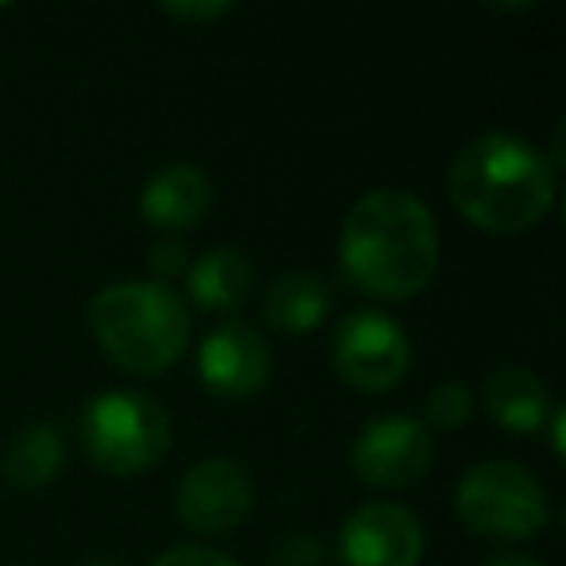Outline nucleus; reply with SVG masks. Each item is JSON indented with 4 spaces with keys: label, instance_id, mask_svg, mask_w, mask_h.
<instances>
[{
    "label": "nucleus",
    "instance_id": "4",
    "mask_svg": "<svg viewBox=\"0 0 566 566\" xmlns=\"http://www.w3.org/2000/svg\"><path fill=\"white\" fill-rule=\"evenodd\" d=\"M78 442L97 470L133 478L159 465L171 450V419L144 392H97L78 416Z\"/></svg>",
    "mask_w": 566,
    "mask_h": 566
},
{
    "label": "nucleus",
    "instance_id": "8",
    "mask_svg": "<svg viewBox=\"0 0 566 566\" xmlns=\"http://www.w3.org/2000/svg\"><path fill=\"white\" fill-rule=\"evenodd\" d=\"M252 501H256V489L237 458H206L190 465L175 493L182 527H190L195 535L237 532L252 512Z\"/></svg>",
    "mask_w": 566,
    "mask_h": 566
},
{
    "label": "nucleus",
    "instance_id": "6",
    "mask_svg": "<svg viewBox=\"0 0 566 566\" xmlns=\"http://www.w3.org/2000/svg\"><path fill=\"white\" fill-rule=\"evenodd\" d=\"M334 373L357 392H392L411 369V342L385 311H349L334 331Z\"/></svg>",
    "mask_w": 566,
    "mask_h": 566
},
{
    "label": "nucleus",
    "instance_id": "24",
    "mask_svg": "<svg viewBox=\"0 0 566 566\" xmlns=\"http://www.w3.org/2000/svg\"><path fill=\"white\" fill-rule=\"evenodd\" d=\"M0 9H4V4H0Z\"/></svg>",
    "mask_w": 566,
    "mask_h": 566
},
{
    "label": "nucleus",
    "instance_id": "1",
    "mask_svg": "<svg viewBox=\"0 0 566 566\" xmlns=\"http://www.w3.org/2000/svg\"><path fill=\"white\" fill-rule=\"evenodd\" d=\"M342 280L361 295L403 303L434 280L439 226L416 195L380 187L349 206L338 233Z\"/></svg>",
    "mask_w": 566,
    "mask_h": 566
},
{
    "label": "nucleus",
    "instance_id": "5",
    "mask_svg": "<svg viewBox=\"0 0 566 566\" xmlns=\"http://www.w3.org/2000/svg\"><path fill=\"white\" fill-rule=\"evenodd\" d=\"M454 509L470 532L485 539L520 543L547 524V493L539 478L516 462H478L462 473Z\"/></svg>",
    "mask_w": 566,
    "mask_h": 566
},
{
    "label": "nucleus",
    "instance_id": "12",
    "mask_svg": "<svg viewBox=\"0 0 566 566\" xmlns=\"http://www.w3.org/2000/svg\"><path fill=\"white\" fill-rule=\"evenodd\" d=\"M187 295L195 307H202L206 315H233L249 303L252 287H256V268L241 249H210L198 260H190L187 268Z\"/></svg>",
    "mask_w": 566,
    "mask_h": 566
},
{
    "label": "nucleus",
    "instance_id": "21",
    "mask_svg": "<svg viewBox=\"0 0 566 566\" xmlns=\"http://www.w3.org/2000/svg\"><path fill=\"white\" fill-rule=\"evenodd\" d=\"M551 442H555V454L563 458V431H566V416L563 408H551Z\"/></svg>",
    "mask_w": 566,
    "mask_h": 566
},
{
    "label": "nucleus",
    "instance_id": "19",
    "mask_svg": "<svg viewBox=\"0 0 566 566\" xmlns=\"http://www.w3.org/2000/svg\"><path fill=\"white\" fill-rule=\"evenodd\" d=\"M323 543L315 535H287L275 543L272 566H323Z\"/></svg>",
    "mask_w": 566,
    "mask_h": 566
},
{
    "label": "nucleus",
    "instance_id": "15",
    "mask_svg": "<svg viewBox=\"0 0 566 566\" xmlns=\"http://www.w3.org/2000/svg\"><path fill=\"white\" fill-rule=\"evenodd\" d=\"M63 458H66L63 431L55 423H48V419H35V423H24L9 439L0 473H4V481L17 493H35V489L55 481V473L63 470Z\"/></svg>",
    "mask_w": 566,
    "mask_h": 566
},
{
    "label": "nucleus",
    "instance_id": "7",
    "mask_svg": "<svg viewBox=\"0 0 566 566\" xmlns=\"http://www.w3.org/2000/svg\"><path fill=\"white\" fill-rule=\"evenodd\" d=\"M434 462V439L416 416H377L357 431L349 465L369 489H408Z\"/></svg>",
    "mask_w": 566,
    "mask_h": 566
},
{
    "label": "nucleus",
    "instance_id": "20",
    "mask_svg": "<svg viewBox=\"0 0 566 566\" xmlns=\"http://www.w3.org/2000/svg\"><path fill=\"white\" fill-rule=\"evenodd\" d=\"M151 566H237V563L213 547H195V543H187V547L164 551Z\"/></svg>",
    "mask_w": 566,
    "mask_h": 566
},
{
    "label": "nucleus",
    "instance_id": "14",
    "mask_svg": "<svg viewBox=\"0 0 566 566\" xmlns=\"http://www.w3.org/2000/svg\"><path fill=\"white\" fill-rule=\"evenodd\" d=\"M551 408L555 403L547 396V385L520 365H504L485 380V411L512 434H535L547 423Z\"/></svg>",
    "mask_w": 566,
    "mask_h": 566
},
{
    "label": "nucleus",
    "instance_id": "17",
    "mask_svg": "<svg viewBox=\"0 0 566 566\" xmlns=\"http://www.w3.org/2000/svg\"><path fill=\"white\" fill-rule=\"evenodd\" d=\"M148 268H151V275H156V283H164V287H167V280H179V275H187V268H190L187 244H182V241H156V244H151V252H148Z\"/></svg>",
    "mask_w": 566,
    "mask_h": 566
},
{
    "label": "nucleus",
    "instance_id": "11",
    "mask_svg": "<svg viewBox=\"0 0 566 566\" xmlns=\"http://www.w3.org/2000/svg\"><path fill=\"white\" fill-rule=\"evenodd\" d=\"M213 182L202 167L195 164H167L144 182L140 213L151 229L164 233H187L210 213Z\"/></svg>",
    "mask_w": 566,
    "mask_h": 566
},
{
    "label": "nucleus",
    "instance_id": "18",
    "mask_svg": "<svg viewBox=\"0 0 566 566\" xmlns=\"http://www.w3.org/2000/svg\"><path fill=\"white\" fill-rule=\"evenodd\" d=\"M159 12L182 24H213V20H226L233 4L229 0H171V4H159Z\"/></svg>",
    "mask_w": 566,
    "mask_h": 566
},
{
    "label": "nucleus",
    "instance_id": "23",
    "mask_svg": "<svg viewBox=\"0 0 566 566\" xmlns=\"http://www.w3.org/2000/svg\"><path fill=\"white\" fill-rule=\"evenodd\" d=\"M78 566H125L120 558H113V555H94V558H82Z\"/></svg>",
    "mask_w": 566,
    "mask_h": 566
},
{
    "label": "nucleus",
    "instance_id": "10",
    "mask_svg": "<svg viewBox=\"0 0 566 566\" xmlns=\"http://www.w3.org/2000/svg\"><path fill=\"white\" fill-rule=\"evenodd\" d=\"M198 377L206 392L218 400L241 403L256 396L272 377V354L268 342L249 323H226L206 334L198 346Z\"/></svg>",
    "mask_w": 566,
    "mask_h": 566
},
{
    "label": "nucleus",
    "instance_id": "16",
    "mask_svg": "<svg viewBox=\"0 0 566 566\" xmlns=\"http://www.w3.org/2000/svg\"><path fill=\"white\" fill-rule=\"evenodd\" d=\"M473 416V392L458 380H442L439 388H431L427 396V431H442V434H454L470 423Z\"/></svg>",
    "mask_w": 566,
    "mask_h": 566
},
{
    "label": "nucleus",
    "instance_id": "9",
    "mask_svg": "<svg viewBox=\"0 0 566 566\" xmlns=\"http://www.w3.org/2000/svg\"><path fill=\"white\" fill-rule=\"evenodd\" d=\"M338 555L346 566H419L423 524L396 501H369L342 524Z\"/></svg>",
    "mask_w": 566,
    "mask_h": 566
},
{
    "label": "nucleus",
    "instance_id": "3",
    "mask_svg": "<svg viewBox=\"0 0 566 566\" xmlns=\"http://www.w3.org/2000/svg\"><path fill=\"white\" fill-rule=\"evenodd\" d=\"M86 318L97 349L136 377H159L187 354L190 311L156 280L109 283L90 300Z\"/></svg>",
    "mask_w": 566,
    "mask_h": 566
},
{
    "label": "nucleus",
    "instance_id": "2",
    "mask_svg": "<svg viewBox=\"0 0 566 566\" xmlns=\"http://www.w3.org/2000/svg\"><path fill=\"white\" fill-rule=\"evenodd\" d=\"M450 202L485 233H524L555 206V167L520 136L485 133L450 164Z\"/></svg>",
    "mask_w": 566,
    "mask_h": 566
},
{
    "label": "nucleus",
    "instance_id": "22",
    "mask_svg": "<svg viewBox=\"0 0 566 566\" xmlns=\"http://www.w3.org/2000/svg\"><path fill=\"white\" fill-rule=\"evenodd\" d=\"M485 566H539L532 555H496V558H489Z\"/></svg>",
    "mask_w": 566,
    "mask_h": 566
},
{
    "label": "nucleus",
    "instance_id": "13",
    "mask_svg": "<svg viewBox=\"0 0 566 566\" xmlns=\"http://www.w3.org/2000/svg\"><path fill=\"white\" fill-rule=\"evenodd\" d=\"M331 311L334 292L318 272H283L264 292V318L280 334H311Z\"/></svg>",
    "mask_w": 566,
    "mask_h": 566
}]
</instances>
